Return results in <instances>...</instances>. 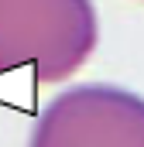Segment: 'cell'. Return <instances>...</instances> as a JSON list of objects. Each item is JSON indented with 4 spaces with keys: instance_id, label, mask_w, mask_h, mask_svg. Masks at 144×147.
Masks as SVG:
<instances>
[{
    "instance_id": "cell-1",
    "label": "cell",
    "mask_w": 144,
    "mask_h": 147,
    "mask_svg": "<svg viewBox=\"0 0 144 147\" xmlns=\"http://www.w3.org/2000/svg\"><path fill=\"white\" fill-rule=\"evenodd\" d=\"M96 41L100 17L93 0H0V75L72 79L93 58Z\"/></svg>"
},
{
    "instance_id": "cell-2",
    "label": "cell",
    "mask_w": 144,
    "mask_h": 147,
    "mask_svg": "<svg viewBox=\"0 0 144 147\" xmlns=\"http://www.w3.org/2000/svg\"><path fill=\"white\" fill-rule=\"evenodd\" d=\"M28 147H144V96L110 82L72 86L41 110Z\"/></svg>"
}]
</instances>
